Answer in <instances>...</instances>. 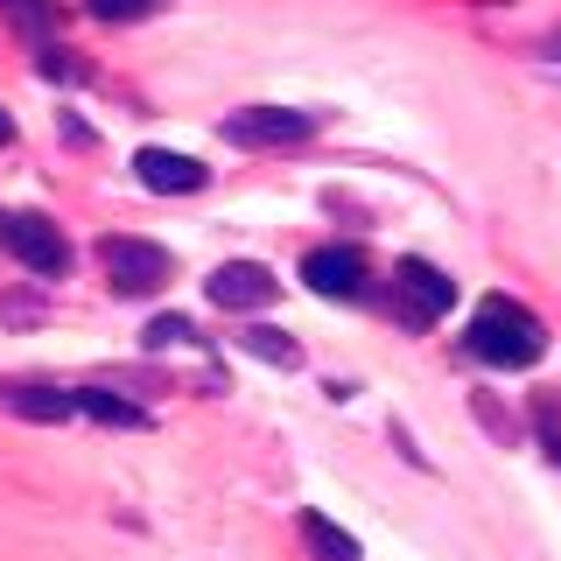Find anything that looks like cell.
Instances as JSON below:
<instances>
[{"label":"cell","instance_id":"cell-11","mask_svg":"<svg viewBox=\"0 0 561 561\" xmlns=\"http://www.w3.org/2000/svg\"><path fill=\"white\" fill-rule=\"evenodd\" d=\"M78 414H92V421H105V428H148V414H140L134 400L105 393V386H78Z\"/></svg>","mask_w":561,"mask_h":561},{"label":"cell","instance_id":"cell-1","mask_svg":"<svg viewBox=\"0 0 561 561\" xmlns=\"http://www.w3.org/2000/svg\"><path fill=\"white\" fill-rule=\"evenodd\" d=\"M470 351H478L484 365H505V373H519V365H534L540 351H548V330H540L534 309L505 302V295H491V302H478V316H470Z\"/></svg>","mask_w":561,"mask_h":561},{"label":"cell","instance_id":"cell-12","mask_svg":"<svg viewBox=\"0 0 561 561\" xmlns=\"http://www.w3.org/2000/svg\"><path fill=\"white\" fill-rule=\"evenodd\" d=\"M302 540H309L323 561H358V540H351L344 526H330L323 513H302Z\"/></svg>","mask_w":561,"mask_h":561},{"label":"cell","instance_id":"cell-2","mask_svg":"<svg viewBox=\"0 0 561 561\" xmlns=\"http://www.w3.org/2000/svg\"><path fill=\"white\" fill-rule=\"evenodd\" d=\"M0 245H8L28 274H64L70 267V245H64V232L43 218V210H14V218H0Z\"/></svg>","mask_w":561,"mask_h":561},{"label":"cell","instance_id":"cell-3","mask_svg":"<svg viewBox=\"0 0 561 561\" xmlns=\"http://www.w3.org/2000/svg\"><path fill=\"white\" fill-rule=\"evenodd\" d=\"M309 134H316V113H295V105H245V113L225 119L232 148H295Z\"/></svg>","mask_w":561,"mask_h":561},{"label":"cell","instance_id":"cell-9","mask_svg":"<svg viewBox=\"0 0 561 561\" xmlns=\"http://www.w3.org/2000/svg\"><path fill=\"white\" fill-rule=\"evenodd\" d=\"M8 408L22 421H70L78 414V393H64V386H14Z\"/></svg>","mask_w":561,"mask_h":561},{"label":"cell","instance_id":"cell-4","mask_svg":"<svg viewBox=\"0 0 561 561\" xmlns=\"http://www.w3.org/2000/svg\"><path fill=\"white\" fill-rule=\"evenodd\" d=\"M105 274H113V288L119 295H154L169 280V245H154V239H105Z\"/></svg>","mask_w":561,"mask_h":561},{"label":"cell","instance_id":"cell-10","mask_svg":"<svg viewBox=\"0 0 561 561\" xmlns=\"http://www.w3.org/2000/svg\"><path fill=\"white\" fill-rule=\"evenodd\" d=\"M239 351H245V358H260V365H280V373H288V365H302V344H295L288 330H274V323L239 330Z\"/></svg>","mask_w":561,"mask_h":561},{"label":"cell","instance_id":"cell-13","mask_svg":"<svg viewBox=\"0 0 561 561\" xmlns=\"http://www.w3.org/2000/svg\"><path fill=\"white\" fill-rule=\"evenodd\" d=\"M84 8H92L99 22H148V14H162L169 0H84Z\"/></svg>","mask_w":561,"mask_h":561},{"label":"cell","instance_id":"cell-8","mask_svg":"<svg viewBox=\"0 0 561 561\" xmlns=\"http://www.w3.org/2000/svg\"><path fill=\"white\" fill-rule=\"evenodd\" d=\"M134 175H140V190H154V197H190V190H204V162L169 154V148H140Z\"/></svg>","mask_w":561,"mask_h":561},{"label":"cell","instance_id":"cell-16","mask_svg":"<svg viewBox=\"0 0 561 561\" xmlns=\"http://www.w3.org/2000/svg\"><path fill=\"white\" fill-rule=\"evenodd\" d=\"M43 78H84V64H70V49H43Z\"/></svg>","mask_w":561,"mask_h":561},{"label":"cell","instance_id":"cell-5","mask_svg":"<svg viewBox=\"0 0 561 561\" xmlns=\"http://www.w3.org/2000/svg\"><path fill=\"white\" fill-rule=\"evenodd\" d=\"M400 316H408L414 330H428V323H443V316L456 309V280L443 267H428V260H400Z\"/></svg>","mask_w":561,"mask_h":561},{"label":"cell","instance_id":"cell-15","mask_svg":"<svg viewBox=\"0 0 561 561\" xmlns=\"http://www.w3.org/2000/svg\"><path fill=\"white\" fill-rule=\"evenodd\" d=\"M8 14H14L28 35H49V22H57V8H49V0H8Z\"/></svg>","mask_w":561,"mask_h":561},{"label":"cell","instance_id":"cell-7","mask_svg":"<svg viewBox=\"0 0 561 561\" xmlns=\"http://www.w3.org/2000/svg\"><path fill=\"white\" fill-rule=\"evenodd\" d=\"M280 295V280L260 267V260H225L218 274H210V302L218 309H267Z\"/></svg>","mask_w":561,"mask_h":561},{"label":"cell","instance_id":"cell-17","mask_svg":"<svg viewBox=\"0 0 561 561\" xmlns=\"http://www.w3.org/2000/svg\"><path fill=\"white\" fill-rule=\"evenodd\" d=\"M8 140H14V113H8V105H0V148H8Z\"/></svg>","mask_w":561,"mask_h":561},{"label":"cell","instance_id":"cell-14","mask_svg":"<svg viewBox=\"0 0 561 561\" xmlns=\"http://www.w3.org/2000/svg\"><path fill=\"white\" fill-rule=\"evenodd\" d=\"M190 337H197V330H190V316H154V323H148V344H154V351L190 344Z\"/></svg>","mask_w":561,"mask_h":561},{"label":"cell","instance_id":"cell-6","mask_svg":"<svg viewBox=\"0 0 561 561\" xmlns=\"http://www.w3.org/2000/svg\"><path fill=\"white\" fill-rule=\"evenodd\" d=\"M302 280L323 295V302H358L365 295V253L358 245H316L302 260Z\"/></svg>","mask_w":561,"mask_h":561}]
</instances>
